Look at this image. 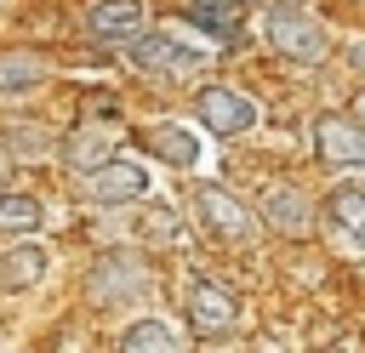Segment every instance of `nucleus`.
Masks as SVG:
<instances>
[{
    "instance_id": "22",
    "label": "nucleus",
    "mask_w": 365,
    "mask_h": 353,
    "mask_svg": "<svg viewBox=\"0 0 365 353\" xmlns=\"http://www.w3.org/2000/svg\"><path fill=\"white\" fill-rule=\"evenodd\" d=\"M6 171H11V154H6V148H0V176H6Z\"/></svg>"
},
{
    "instance_id": "13",
    "label": "nucleus",
    "mask_w": 365,
    "mask_h": 353,
    "mask_svg": "<svg viewBox=\"0 0 365 353\" xmlns=\"http://www.w3.org/2000/svg\"><path fill=\"white\" fill-rule=\"evenodd\" d=\"M40 85H46V57L6 46L0 51V97H23V91H40Z\"/></svg>"
},
{
    "instance_id": "9",
    "label": "nucleus",
    "mask_w": 365,
    "mask_h": 353,
    "mask_svg": "<svg viewBox=\"0 0 365 353\" xmlns=\"http://www.w3.org/2000/svg\"><path fill=\"white\" fill-rule=\"evenodd\" d=\"M257 216H262V228H274L279 239H308V233H314V205H308V194L291 188V182H268L262 199H257Z\"/></svg>"
},
{
    "instance_id": "17",
    "label": "nucleus",
    "mask_w": 365,
    "mask_h": 353,
    "mask_svg": "<svg viewBox=\"0 0 365 353\" xmlns=\"http://www.w3.org/2000/svg\"><path fill=\"white\" fill-rule=\"evenodd\" d=\"M325 211H331L336 233H342V239H354V245L365 251V188H336Z\"/></svg>"
},
{
    "instance_id": "6",
    "label": "nucleus",
    "mask_w": 365,
    "mask_h": 353,
    "mask_svg": "<svg viewBox=\"0 0 365 353\" xmlns=\"http://www.w3.org/2000/svg\"><path fill=\"white\" fill-rule=\"evenodd\" d=\"M182 313H188V330H194V336L217 342V336H228V330L240 325V296H234L228 285H217V279H194Z\"/></svg>"
},
{
    "instance_id": "19",
    "label": "nucleus",
    "mask_w": 365,
    "mask_h": 353,
    "mask_svg": "<svg viewBox=\"0 0 365 353\" xmlns=\"http://www.w3.org/2000/svg\"><path fill=\"white\" fill-rule=\"evenodd\" d=\"M63 154H68V165H74V171H86V165H97V159L108 154V137L86 125L80 137H68V148H63Z\"/></svg>"
},
{
    "instance_id": "3",
    "label": "nucleus",
    "mask_w": 365,
    "mask_h": 353,
    "mask_svg": "<svg viewBox=\"0 0 365 353\" xmlns=\"http://www.w3.org/2000/svg\"><path fill=\"white\" fill-rule=\"evenodd\" d=\"M125 57H131V68L148 74V80H194V74H205V51H194L188 40H177V34H165V28H143V34L125 46Z\"/></svg>"
},
{
    "instance_id": "21",
    "label": "nucleus",
    "mask_w": 365,
    "mask_h": 353,
    "mask_svg": "<svg viewBox=\"0 0 365 353\" xmlns=\"http://www.w3.org/2000/svg\"><path fill=\"white\" fill-rule=\"evenodd\" d=\"M354 120H359V125H365V91H359V97H354Z\"/></svg>"
},
{
    "instance_id": "7",
    "label": "nucleus",
    "mask_w": 365,
    "mask_h": 353,
    "mask_svg": "<svg viewBox=\"0 0 365 353\" xmlns=\"http://www.w3.org/2000/svg\"><path fill=\"white\" fill-rule=\"evenodd\" d=\"M194 114H200V125L211 131V137H245L251 125H257V102L245 97V91H234V85H205L200 97H194Z\"/></svg>"
},
{
    "instance_id": "10",
    "label": "nucleus",
    "mask_w": 365,
    "mask_h": 353,
    "mask_svg": "<svg viewBox=\"0 0 365 353\" xmlns=\"http://www.w3.org/2000/svg\"><path fill=\"white\" fill-rule=\"evenodd\" d=\"M314 154L325 165H365V125L354 114H319L314 120Z\"/></svg>"
},
{
    "instance_id": "23",
    "label": "nucleus",
    "mask_w": 365,
    "mask_h": 353,
    "mask_svg": "<svg viewBox=\"0 0 365 353\" xmlns=\"http://www.w3.org/2000/svg\"><path fill=\"white\" fill-rule=\"evenodd\" d=\"M354 63H359V68H365V46H354Z\"/></svg>"
},
{
    "instance_id": "15",
    "label": "nucleus",
    "mask_w": 365,
    "mask_h": 353,
    "mask_svg": "<svg viewBox=\"0 0 365 353\" xmlns=\"http://www.w3.org/2000/svg\"><path fill=\"white\" fill-rule=\"evenodd\" d=\"M0 148L11 159H46L57 148V137H51L46 120H11V125H0Z\"/></svg>"
},
{
    "instance_id": "14",
    "label": "nucleus",
    "mask_w": 365,
    "mask_h": 353,
    "mask_svg": "<svg viewBox=\"0 0 365 353\" xmlns=\"http://www.w3.org/2000/svg\"><path fill=\"white\" fill-rule=\"evenodd\" d=\"M46 228V205L34 194H17V188H0V239H29Z\"/></svg>"
},
{
    "instance_id": "16",
    "label": "nucleus",
    "mask_w": 365,
    "mask_h": 353,
    "mask_svg": "<svg viewBox=\"0 0 365 353\" xmlns=\"http://www.w3.org/2000/svg\"><path fill=\"white\" fill-rule=\"evenodd\" d=\"M120 353H182V336L165 319H137L120 330Z\"/></svg>"
},
{
    "instance_id": "1",
    "label": "nucleus",
    "mask_w": 365,
    "mask_h": 353,
    "mask_svg": "<svg viewBox=\"0 0 365 353\" xmlns=\"http://www.w3.org/2000/svg\"><path fill=\"white\" fill-rule=\"evenodd\" d=\"M154 273L137 251H103L91 268H86V302L97 313H120V307H137L148 296Z\"/></svg>"
},
{
    "instance_id": "5",
    "label": "nucleus",
    "mask_w": 365,
    "mask_h": 353,
    "mask_svg": "<svg viewBox=\"0 0 365 353\" xmlns=\"http://www.w3.org/2000/svg\"><path fill=\"white\" fill-rule=\"evenodd\" d=\"M80 194H86L91 205H137V199L148 194V171H143L137 159H114V154H103L97 165L80 171Z\"/></svg>"
},
{
    "instance_id": "12",
    "label": "nucleus",
    "mask_w": 365,
    "mask_h": 353,
    "mask_svg": "<svg viewBox=\"0 0 365 353\" xmlns=\"http://www.w3.org/2000/svg\"><path fill=\"white\" fill-rule=\"evenodd\" d=\"M143 148H148L160 165H177V171H188V165L200 159V137H194V131H182L177 120L148 125V131H143Z\"/></svg>"
},
{
    "instance_id": "4",
    "label": "nucleus",
    "mask_w": 365,
    "mask_h": 353,
    "mask_svg": "<svg viewBox=\"0 0 365 353\" xmlns=\"http://www.w3.org/2000/svg\"><path fill=\"white\" fill-rule=\"evenodd\" d=\"M194 216H200V228H205L211 239H222V245H240V239L257 233L251 205H245L240 194H228L222 182H194Z\"/></svg>"
},
{
    "instance_id": "11",
    "label": "nucleus",
    "mask_w": 365,
    "mask_h": 353,
    "mask_svg": "<svg viewBox=\"0 0 365 353\" xmlns=\"http://www.w3.org/2000/svg\"><path fill=\"white\" fill-rule=\"evenodd\" d=\"M46 279V251L34 245V233L29 239H11L6 251H0V296H23V290H34Z\"/></svg>"
},
{
    "instance_id": "8",
    "label": "nucleus",
    "mask_w": 365,
    "mask_h": 353,
    "mask_svg": "<svg viewBox=\"0 0 365 353\" xmlns=\"http://www.w3.org/2000/svg\"><path fill=\"white\" fill-rule=\"evenodd\" d=\"M86 34L97 40V46H114V51H125L143 28H148V17H143V0H86Z\"/></svg>"
},
{
    "instance_id": "24",
    "label": "nucleus",
    "mask_w": 365,
    "mask_h": 353,
    "mask_svg": "<svg viewBox=\"0 0 365 353\" xmlns=\"http://www.w3.org/2000/svg\"><path fill=\"white\" fill-rule=\"evenodd\" d=\"M325 353H342V347H325Z\"/></svg>"
},
{
    "instance_id": "20",
    "label": "nucleus",
    "mask_w": 365,
    "mask_h": 353,
    "mask_svg": "<svg viewBox=\"0 0 365 353\" xmlns=\"http://www.w3.org/2000/svg\"><path fill=\"white\" fill-rule=\"evenodd\" d=\"M137 222H143V239H148V245H177V239H182V228H177V216H171L165 205H148Z\"/></svg>"
},
{
    "instance_id": "2",
    "label": "nucleus",
    "mask_w": 365,
    "mask_h": 353,
    "mask_svg": "<svg viewBox=\"0 0 365 353\" xmlns=\"http://www.w3.org/2000/svg\"><path fill=\"white\" fill-rule=\"evenodd\" d=\"M262 40H268L279 57H291V63H319V57L331 51L325 23H319L314 11H302V6H268V11H262Z\"/></svg>"
},
{
    "instance_id": "18",
    "label": "nucleus",
    "mask_w": 365,
    "mask_h": 353,
    "mask_svg": "<svg viewBox=\"0 0 365 353\" xmlns=\"http://www.w3.org/2000/svg\"><path fill=\"white\" fill-rule=\"evenodd\" d=\"M188 23H194V28H205L211 40H234V34H240V23H234V6H228V0H194V6H188Z\"/></svg>"
},
{
    "instance_id": "25",
    "label": "nucleus",
    "mask_w": 365,
    "mask_h": 353,
    "mask_svg": "<svg viewBox=\"0 0 365 353\" xmlns=\"http://www.w3.org/2000/svg\"><path fill=\"white\" fill-rule=\"evenodd\" d=\"M228 6H240V0H228Z\"/></svg>"
}]
</instances>
